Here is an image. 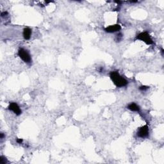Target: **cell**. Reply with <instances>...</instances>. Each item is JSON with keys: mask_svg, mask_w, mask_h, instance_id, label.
Wrapping results in <instances>:
<instances>
[{"mask_svg": "<svg viewBox=\"0 0 164 164\" xmlns=\"http://www.w3.org/2000/svg\"><path fill=\"white\" fill-rule=\"evenodd\" d=\"M122 36H123V35H122V34H121V33H119V34H118V35L116 36L117 42H119V41H121V39H122Z\"/></svg>", "mask_w": 164, "mask_h": 164, "instance_id": "obj_10", "label": "cell"}, {"mask_svg": "<svg viewBox=\"0 0 164 164\" xmlns=\"http://www.w3.org/2000/svg\"><path fill=\"white\" fill-rule=\"evenodd\" d=\"M128 108L132 111H139L140 107L135 103H132L128 106Z\"/></svg>", "mask_w": 164, "mask_h": 164, "instance_id": "obj_8", "label": "cell"}, {"mask_svg": "<svg viewBox=\"0 0 164 164\" xmlns=\"http://www.w3.org/2000/svg\"><path fill=\"white\" fill-rule=\"evenodd\" d=\"M6 162H7V160H6V158H5L4 156H1L0 157V163L5 164Z\"/></svg>", "mask_w": 164, "mask_h": 164, "instance_id": "obj_9", "label": "cell"}, {"mask_svg": "<svg viewBox=\"0 0 164 164\" xmlns=\"http://www.w3.org/2000/svg\"><path fill=\"white\" fill-rule=\"evenodd\" d=\"M9 110L13 111L16 115H20L22 113L20 107H19V105L16 103H10L9 106Z\"/></svg>", "mask_w": 164, "mask_h": 164, "instance_id": "obj_5", "label": "cell"}, {"mask_svg": "<svg viewBox=\"0 0 164 164\" xmlns=\"http://www.w3.org/2000/svg\"><path fill=\"white\" fill-rule=\"evenodd\" d=\"M7 15H8L7 12H1V16L2 17H5V16H6Z\"/></svg>", "mask_w": 164, "mask_h": 164, "instance_id": "obj_12", "label": "cell"}, {"mask_svg": "<svg viewBox=\"0 0 164 164\" xmlns=\"http://www.w3.org/2000/svg\"><path fill=\"white\" fill-rule=\"evenodd\" d=\"M4 137H5V135H4L3 133H0V138H1V139H3Z\"/></svg>", "mask_w": 164, "mask_h": 164, "instance_id": "obj_14", "label": "cell"}, {"mask_svg": "<svg viewBox=\"0 0 164 164\" xmlns=\"http://www.w3.org/2000/svg\"><path fill=\"white\" fill-rule=\"evenodd\" d=\"M18 56L21 58L23 62L27 64H30L31 62V57L29 52L23 48H20L18 51Z\"/></svg>", "mask_w": 164, "mask_h": 164, "instance_id": "obj_2", "label": "cell"}, {"mask_svg": "<svg viewBox=\"0 0 164 164\" xmlns=\"http://www.w3.org/2000/svg\"><path fill=\"white\" fill-rule=\"evenodd\" d=\"M16 142H17L18 144H21V143L23 142V139H17L16 140Z\"/></svg>", "mask_w": 164, "mask_h": 164, "instance_id": "obj_13", "label": "cell"}, {"mask_svg": "<svg viewBox=\"0 0 164 164\" xmlns=\"http://www.w3.org/2000/svg\"><path fill=\"white\" fill-rule=\"evenodd\" d=\"M110 77L117 87H123L126 86L128 83V81L120 75L117 71H112L110 73Z\"/></svg>", "mask_w": 164, "mask_h": 164, "instance_id": "obj_1", "label": "cell"}, {"mask_svg": "<svg viewBox=\"0 0 164 164\" xmlns=\"http://www.w3.org/2000/svg\"><path fill=\"white\" fill-rule=\"evenodd\" d=\"M121 30V27L119 24H114L104 28V31L107 33H115Z\"/></svg>", "mask_w": 164, "mask_h": 164, "instance_id": "obj_6", "label": "cell"}, {"mask_svg": "<svg viewBox=\"0 0 164 164\" xmlns=\"http://www.w3.org/2000/svg\"><path fill=\"white\" fill-rule=\"evenodd\" d=\"M137 136L140 138H142V139H144V138H146L148 137L149 135V127L147 124L144 125V126H142L138 130L137 133Z\"/></svg>", "mask_w": 164, "mask_h": 164, "instance_id": "obj_4", "label": "cell"}, {"mask_svg": "<svg viewBox=\"0 0 164 164\" xmlns=\"http://www.w3.org/2000/svg\"><path fill=\"white\" fill-rule=\"evenodd\" d=\"M149 88V87L145 86V85H144V86L140 87L139 89H140V90H147V89H148Z\"/></svg>", "mask_w": 164, "mask_h": 164, "instance_id": "obj_11", "label": "cell"}, {"mask_svg": "<svg viewBox=\"0 0 164 164\" xmlns=\"http://www.w3.org/2000/svg\"><path fill=\"white\" fill-rule=\"evenodd\" d=\"M136 39L143 41L144 42H145L146 44L151 45L153 44L152 38L147 31H143V32L140 33L136 37Z\"/></svg>", "mask_w": 164, "mask_h": 164, "instance_id": "obj_3", "label": "cell"}, {"mask_svg": "<svg viewBox=\"0 0 164 164\" xmlns=\"http://www.w3.org/2000/svg\"><path fill=\"white\" fill-rule=\"evenodd\" d=\"M23 37L25 40H29L31 35V30L29 28H26L23 30Z\"/></svg>", "mask_w": 164, "mask_h": 164, "instance_id": "obj_7", "label": "cell"}]
</instances>
